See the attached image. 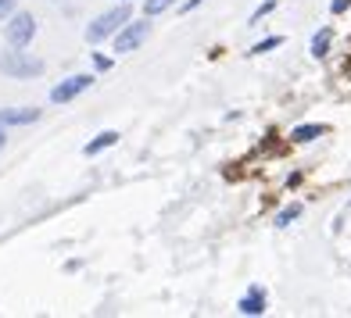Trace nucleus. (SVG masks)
<instances>
[{
    "label": "nucleus",
    "instance_id": "obj_14",
    "mask_svg": "<svg viewBox=\"0 0 351 318\" xmlns=\"http://www.w3.org/2000/svg\"><path fill=\"white\" fill-rule=\"evenodd\" d=\"M273 8H276V4H273V0H265V4H262L258 11H254V14H251V22H247V25H254V22H262V18H265V14H269V11H273Z\"/></svg>",
    "mask_w": 351,
    "mask_h": 318
},
{
    "label": "nucleus",
    "instance_id": "obj_10",
    "mask_svg": "<svg viewBox=\"0 0 351 318\" xmlns=\"http://www.w3.org/2000/svg\"><path fill=\"white\" fill-rule=\"evenodd\" d=\"M330 40H333V29H319L312 36V57H326L330 54Z\"/></svg>",
    "mask_w": 351,
    "mask_h": 318
},
{
    "label": "nucleus",
    "instance_id": "obj_13",
    "mask_svg": "<svg viewBox=\"0 0 351 318\" xmlns=\"http://www.w3.org/2000/svg\"><path fill=\"white\" fill-rule=\"evenodd\" d=\"M283 43V36H265V40H258L251 47V54H265V51H276V47Z\"/></svg>",
    "mask_w": 351,
    "mask_h": 318
},
{
    "label": "nucleus",
    "instance_id": "obj_8",
    "mask_svg": "<svg viewBox=\"0 0 351 318\" xmlns=\"http://www.w3.org/2000/svg\"><path fill=\"white\" fill-rule=\"evenodd\" d=\"M115 143H119V133H115V129H104L97 140H90V143H86L83 154L93 157V154H101V150H108V147H115Z\"/></svg>",
    "mask_w": 351,
    "mask_h": 318
},
{
    "label": "nucleus",
    "instance_id": "obj_12",
    "mask_svg": "<svg viewBox=\"0 0 351 318\" xmlns=\"http://www.w3.org/2000/svg\"><path fill=\"white\" fill-rule=\"evenodd\" d=\"M294 218H301V204H291V208H283V211L276 215V226H280V229H287Z\"/></svg>",
    "mask_w": 351,
    "mask_h": 318
},
{
    "label": "nucleus",
    "instance_id": "obj_2",
    "mask_svg": "<svg viewBox=\"0 0 351 318\" xmlns=\"http://www.w3.org/2000/svg\"><path fill=\"white\" fill-rule=\"evenodd\" d=\"M0 72L8 79H33L43 72V61L29 57V54H22V47H14V51H0Z\"/></svg>",
    "mask_w": 351,
    "mask_h": 318
},
{
    "label": "nucleus",
    "instance_id": "obj_17",
    "mask_svg": "<svg viewBox=\"0 0 351 318\" xmlns=\"http://www.w3.org/2000/svg\"><path fill=\"white\" fill-rule=\"evenodd\" d=\"M348 8H351V0H333V4H330L333 14H341V11H348Z\"/></svg>",
    "mask_w": 351,
    "mask_h": 318
},
{
    "label": "nucleus",
    "instance_id": "obj_11",
    "mask_svg": "<svg viewBox=\"0 0 351 318\" xmlns=\"http://www.w3.org/2000/svg\"><path fill=\"white\" fill-rule=\"evenodd\" d=\"M172 4H176V0H143V14H147V18H154V14L169 11Z\"/></svg>",
    "mask_w": 351,
    "mask_h": 318
},
{
    "label": "nucleus",
    "instance_id": "obj_18",
    "mask_svg": "<svg viewBox=\"0 0 351 318\" xmlns=\"http://www.w3.org/2000/svg\"><path fill=\"white\" fill-rule=\"evenodd\" d=\"M197 4H201V0H186V4H183V14H186V11H194Z\"/></svg>",
    "mask_w": 351,
    "mask_h": 318
},
{
    "label": "nucleus",
    "instance_id": "obj_16",
    "mask_svg": "<svg viewBox=\"0 0 351 318\" xmlns=\"http://www.w3.org/2000/svg\"><path fill=\"white\" fill-rule=\"evenodd\" d=\"M93 65H97L101 72H108V68H111V57H104V54H93Z\"/></svg>",
    "mask_w": 351,
    "mask_h": 318
},
{
    "label": "nucleus",
    "instance_id": "obj_6",
    "mask_svg": "<svg viewBox=\"0 0 351 318\" xmlns=\"http://www.w3.org/2000/svg\"><path fill=\"white\" fill-rule=\"evenodd\" d=\"M237 308H241V315H265V290H262V286H251V290L241 297V304H237Z\"/></svg>",
    "mask_w": 351,
    "mask_h": 318
},
{
    "label": "nucleus",
    "instance_id": "obj_5",
    "mask_svg": "<svg viewBox=\"0 0 351 318\" xmlns=\"http://www.w3.org/2000/svg\"><path fill=\"white\" fill-rule=\"evenodd\" d=\"M93 86V75H69V79H61V83L51 90V104H69L75 101L83 90Z\"/></svg>",
    "mask_w": 351,
    "mask_h": 318
},
{
    "label": "nucleus",
    "instance_id": "obj_7",
    "mask_svg": "<svg viewBox=\"0 0 351 318\" xmlns=\"http://www.w3.org/2000/svg\"><path fill=\"white\" fill-rule=\"evenodd\" d=\"M40 118V107H19V111H0V125H29Z\"/></svg>",
    "mask_w": 351,
    "mask_h": 318
},
{
    "label": "nucleus",
    "instance_id": "obj_15",
    "mask_svg": "<svg viewBox=\"0 0 351 318\" xmlns=\"http://www.w3.org/2000/svg\"><path fill=\"white\" fill-rule=\"evenodd\" d=\"M14 4H19V0H0V22H8L14 14Z\"/></svg>",
    "mask_w": 351,
    "mask_h": 318
},
{
    "label": "nucleus",
    "instance_id": "obj_1",
    "mask_svg": "<svg viewBox=\"0 0 351 318\" xmlns=\"http://www.w3.org/2000/svg\"><path fill=\"white\" fill-rule=\"evenodd\" d=\"M133 18V11H130V0H122L119 8H111V11H104L97 22H90L86 25V43H101L104 36H115L119 29Z\"/></svg>",
    "mask_w": 351,
    "mask_h": 318
},
{
    "label": "nucleus",
    "instance_id": "obj_9",
    "mask_svg": "<svg viewBox=\"0 0 351 318\" xmlns=\"http://www.w3.org/2000/svg\"><path fill=\"white\" fill-rule=\"evenodd\" d=\"M323 133H326V125L312 122V125H298V129L291 133V140H294V143H312V140H319Z\"/></svg>",
    "mask_w": 351,
    "mask_h": 318
},
{
    "label": "nucleus",
    "instance_id": "obj_3",
    "mask_svg": "<svg viewBox=\"0 0 351 318\" xmlns=\"http://www.w3.org/2000/svg\"><path fill=\"white\" fill-rule=\"evenodd\" d=\"M4 36L11 47H29L36 36V18L29 11H19V14H11L8 25H4Z\"/></svg>",
    "mask_w": 351,
    "mask_h": 318
},
{
    "label": "nucleus",
    "instance_id": "obj_19",
    "mask_svg": "<svg viewBox=\"0 0 351 318\" xmlns=\"http://www.w3.org/2000/svg\"><path fill=\"white\" fill-rule=\"evenodd\" d=\"M0 150H4V129H0Z\"/></svg>",
    "mask_w": 351,
    "mask_h": 318
},
{
    "label": "nucleus",
    "instance_id": "obj_4",
    "mask_svg": "<svg viewBox=\"0 0 351 318\" xmlns=\"http://www.w3.org/2000/svg\"><path fill=\"white\" fill-rule=\"evenodd\" d=\"M147 33H151V25H147V22H125L119 33H115V51H119V54L136 51V47L147 40Z\"/></svg>",
    "mask_w": 351,
    "mask_h": 318
}]
</instances>
